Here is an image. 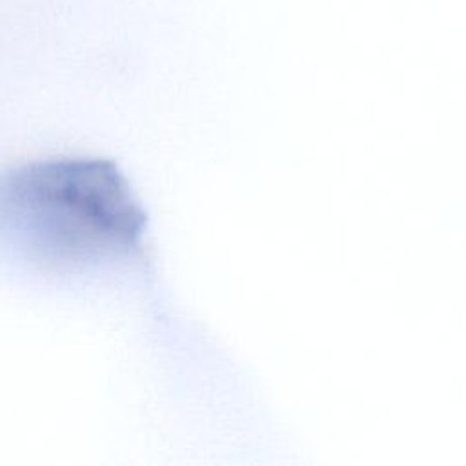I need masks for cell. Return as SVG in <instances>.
<instances>
[{"label":"cell","instance_id":"1","mask_svg":"<svg viewBox=\"0 0 466 466\" xmlns=\"http://www.w3.org/2000/svg\"><path fill=\"white\" fill-rule=\"evenodd\" d=\"M146 215L118 166L49 157L0 169V246L46 269L124 262L142 248Z\"/></svg>","mask_w":466,"mask_h":466}]
</instances>
